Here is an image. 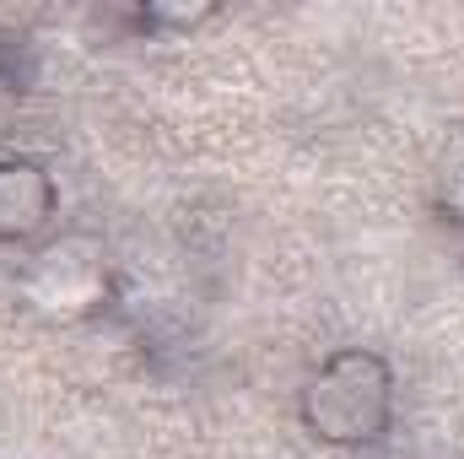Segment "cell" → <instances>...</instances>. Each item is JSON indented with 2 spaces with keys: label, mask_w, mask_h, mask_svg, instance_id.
I'll return each mask as SVG.
<instances>
[{
  "label": "cell",
  "mask_w": 464,
  "mask_h": 459,
  "mask_svg": "<svg viewBox=\"0 0 464 459\" xmlns=\"http://www.w3.org/2000/svg\"><path fill=\"white\" fill-rule=\"evenodd\" d=\"M76 254H82V243L49 249V254L38 259L33 281H27V292H33L49 314H82V308H92V298H98V265H92V259H76Z\"/></svg>",
  "instance_id": "cell-1"
}]
</instances>
